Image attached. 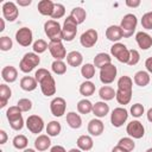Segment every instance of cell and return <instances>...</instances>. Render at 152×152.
Returning a JSON list of instances; mask_svg holds the SVG:
<instances>
[{"label":"cell","instance_id":"6da1fadb","mask_svg":"<svg viewBox=\"0 0 152 152\" xmlns=\"http://www.w3.org/2000/svg\"><path fill=\"white\" fill-rule=\"evenodd\" d=\"M44 32L50 39V42H62L63 40V33H62V26L57 20L49 19L44 24Z\"/></svg>","mask_w":152,"mask_h":152},{"label":"cell","instance_id":"7a4b0ae2","mask_svg":"<svg viewBox=\"0 0 152 152\" xmlns=\"http://www.w3.org/2000/svg\"><path fill=\"white\" fill-rule=\"evenodd\" d=\"M21 110L18 106H12L7 109L6 112V118L10 122V126L12 129L14 131H20L23 129L25 122H24V119H23V115H21Z\"/></svg>","mask_w":152,"mask_h":152},{"label":"cell","instance_id":"3957f363","mask_svg":"<svg viewBox=\"0 0 152 152\" xmlns=\"http://www.w3.org/2000/svg\"><path fill=\"white\" fill-rule=\"evenodd\" d=\"M137 25H138V18L135 14L133 13H127L122 17L121 19V23H120V27L122 30V34H124V38H129L133 36V33L135 32V28H137Z\"/></svg>","mask_w":152,"mask_h":152},{"label":"cell","instance_id":"277c9868","mask_svg":"<svg viewBox=\"0 0 152 152\" xmlns=\"http://www.w3.org/2000/svg\"><path fill=\"white\" fill-rule=\"evenodd\" d=\"M40 63V57L36 53V52H27L23 56V58L20 59L19 63V69L25 72L28 74L31 72L36 66H38Z\"/></svg>","mask_w":152,"mask_h":152},{"label":"cell","instance_id":"5b68a950","mask_svg":"<svg viewBox=\"0 0 152 152\" xmlns=\"http://www.w3.org/2000/svg\"><path fill=\"white\" fill-rule=\"evenodd\" d=\"M77 26H78V24L76 23V20L72 17L68 15L64 19V23H63V26H62L63 40H65V42L74 40V38L76 37V33H77Z\"/></svg>","mask_w":152,"mask_h":152},{"label":"cell","instance_id":"8992f818","mask_svg":"<svg viewBox=\"0 0 152 152\" xmlns=\"http://www.w3.org/2000/svg\"><path fill=\"white\" fill-rule=\"evenodd\" d=\"M110 55L124 64H127L129 61V49H127V46L120 42L114 43L110 46Z\"/></svg>","mask_w":152,"mask_h":152},{"label":"cell","instance_id":"52a82bcc","mask_svg":"<svg viewBox=\"0 0 152 152\" xmlns=\"http://www.w3.org/2000/svg\"><path fill=\"white\" fill-rule=\"evenodd\" d=\"M118 69L114 64H107L100 69V81L103 84H110L116 78Z\"/></svg>","mask_w":152,"mask_h":152},{"label":"cell","instance_id":"ba28073f","mask_svg":"<svg viewBox=\"0 0 152 152\" xmlns=\"http://www.w3.org/2000/svg\"><path fill=\"white\" fill-rule=\"evenodd\" d=\"M128 119V112L124 107H116L112 110L110 122L114 127H121Z\"/></svg>","mask_w":152,"mask_h":152},{"label":"cell","instance_id":"9c48e42d","mask_svg":"<svg viewBox=\"0 0 152 152\" xmlns=\"http://www.w3.org/2000/svg\"><path fill=\"white\" fill-rule=\"evenodd\" d=\"M127 134L133 139H141L145 135V127L139 120H132L126 127Z\"/></svg>","mask_w":152,"mask_h":152},{"label":"cell","instance_id":"30bf717a","mask_svg":"<svg viewBox=\"0 0 152 152\" xmlns=\"http://www.w3.org/2000/svg\"><path fill=\"white\" fill-rule=\"evenodd\" d=\"M15 40L21 46H30L33 42V33L28 27H20L15 32Z\"/></svg>","mask_w":152,"mask_h":152},{"label":"cell","instance_id":"8fae6325","mask_svg":"<svg viewBox=\"0 0 152 152\" xmlns=\"http://www.w3.org/2000/svg\"><path fill=\"white\" fill-rule=\"evenodd\" d=\"M65 109H66V101L61 97V96H57V97H53L50 102V110H51V114L56 118H61L65 114Z\"/></svg>","mask_w":152,"mask_h":152},{"label":"cell","instance_id":"7c38bea8","mask_svg":"<svg viewBox=\"0 0 152 152\" xmlns=\"http://www.w3.org/2000/svg\"><path fill=\"white\" fill-rule=\"evenodd\" d=\"M99 39V33L95 28H89L84 31L80 37V43L83 48H93Z\"/></svg>","mask_w":152,"mask_h":152},{"label":"cell","instance_id":"4fadbf2b","mask_svg":"<svg viewBox=\"0 0 152 152\" xmlns=\"http://www.w3.org/2000/svg\"><path fill=\"white\" fill-rule=\"evenodd\" d=\"M25 125H26L27 129L33 134H38L44 129V120L39 115H36V114L30 115L26 119Z\"/></svg>","mask_w":152,"mask_h":152},{"label":"cell","instance_id":"5bb4252c","mask_svg":"<svg viewBox=\"0 0 152 152\" xmlns=\"http://www.w3.org/2000/svg\"><path fill=\"white\" fill-rule=\"evenodd\" d=\"M2 15L4 19L7 21H14L19 15V10L15 2L13 1H6L2 4Z\"/></svg>","mask_w":152,"mask_h":152},{"label":"cell","instance_id":"9a60e30c","mask_svg":"<svg viewBox=\"0 0 152 152\" xmlns=\"http://www.w3.org/2000/svg\"><path fill=\"white\" fill-rule=\"evenodd\" d=\"M49 51L55 61H63L66 58V50L62 42H50L49 43Z\"/></svg>","mask_w":152,"mask_h":152},{"label":"cell","instance_id":"2e32d148","mask_svg":"<svg viewBox=\"0 0 152 152\" xmlns=\"http://www.w3.org/2000/svg\"><path fill=\"white\" fill-rule=\"evenodd\" d=\"M40 86V90L43 93V95L45 96H52L56 94V82L55 78L52 77V75H48L44 80H42L39 82Z\"/></svg>","mask_w":152,"mask_h":152},{"label":"cell","instance_id":"e0dca14e","mask_svg":"<svg viewBox=\"0 0 152 152\" xmlns=\"http://www.w3.org/2000/svg\"><path fill=\"white\" fill-rule=\"evenodd\" d=\"M135 42L141 50H148L152 46V37L144 31H139L135 33Z\"/></svg>","mask_w":152,"mask_h":152},{"label":"cell","instance_id":"ac0fdd59","mask_svg":"<svg viewBox=\"0 0 152 152\" xmlns=\"http://www.w3.org/2000/svg\"><path fill=\"white\" fill-rule=\"evenodd\" d=\"M106 38L113 43H119L121 38H124L122 30L119 25H110L106 30Z\"/></svg>","mask_w":152,"mask_h":152},{"label":"cell","instance_id":"d6986e66","mask_svg":"<svg viewBox=\"0 0 152 152\" xmlns=\"http://www.w3.org/2000/svg\"><path fill=\"white\" fill-rule=\"evenodd\" d=\"M88 133L93 137H99L103 133L104 131V125L103 122L100 120V119H91L89 122H88Z\"/></svg>","mask_w":152,"mask_h":152},{"label":"cell","instance_id":"ffe728a7","mask_svg":"<svg viewBox=\"0 0 152 152\" xmlns=\"http://www.w3.org/2000/svg\"><path fill=\"white\" fill-rule=\"evenodd\" d=\"M1 77L7 83H13L18 78V70L13 65H6L1 70Z\"/></svg>","mask_w":152,"mask_h":152},{"label":"cell","instance_id":"44dd1931","mask_svg":"<svg viewBox=\"0 0 152 152\" xmlns=\"http://www.w3.org/2000/svg\"><path fill=\"white\" fill-rule=\"evenodd\" d=\"M38 12L42 15H46V17H51L55 10V2L51 0H40L38 2Z\"/></svg>","mask_w":152,"mask_h":152},{"label":"cell","instance_id":"7402d4cb","mask_svg":"<svg viewBox=\"0 0 152 152\" xmlns=\"http://www.w3.org/2000/svg\"><path fill=\"white\" fill-rule=\"evenodd\" d=\"M50 146H51V140L48 134H40L34 140V148L39 152L46 151L48 148H50Z\"/></svg>","mask_w":152,"mask_h":152},{"label":"cell","instance_id":"603a6c76","mask_svg":"<svg viewBox=\"0 0 152 152\" xmlns=\"http://www.w3.org/2000/svg\"><path fill=\"white\" fill-rule=\"evenodd\" d=\"M96 118H104L109 113V106L104 101H97L93 104V112H91Z\"/></svg>","mask_w":152,"mask_h":152},{"label":"cell","instance_id":"cb8c5ba5","mask_svg":"<svg viewBox=\"0 0 152 152\" xmlns=\"http://www.w3.org/2000/svg\"><path fill=\"white\" fill-rule=\"evenodd\" d=\"M66 63L70 66H74V68L82 65V63H83V56H82V53L80 51H76V50L70 51L66 55Z\"/></svg>","mask_w":152,"mask_h":152},{"label":"cell","instance_id":"d4e9b609","mask_svg":"<svg viewBox=\"0 0 152 152\" xmlns=\"http://www.w3.org/2000/svg\"><path fill=\"white\" fill-rule=\"evenodd\" d=\"M77 147L81 150V151H90L94 146V141H93V138L90 135H80L77 138Z\"/></svg>","mask_w":152,"mask_h":152},{"label":"cell","instance_id":"484cf974","mask_svg":"<svg viewBox=\"0 0 152 152\" xmlns=\"http://www.w3.org/2000/svg\"><path fill=\"white\" fill-rule=\"evenodd\" d=\"M133 81L137 86L139 87H146L150 81H151V77H150V74L145 70H139L135 72L134 77H133Z\"/></svg>","mask_w":152,"mask_h":152},{"label":"cell","instance_id":"4316f807","mask_svg":"<svg viewBox=\"0 0 152 152\" xmlns=\"http://www.w3.org/2000/svg\"><path fill=\"white\" fill-rule=\"evenodd\" d=\"M66 124L69 125L70 128L78 129L82 126V118L80 116V114L75 112H69L66 113Z\"/></svg>","mask_w":152,"mask_h":152},{"label":"cell","instance_id":"83f0119b","mask_svg":"<svg viewBox=\"0 0 152 152\" xmlns=\"http://www.w3.org/2000/svg\"><path fill=\"white\" fill-rule=\"evenodd\" d=\"M112 63V57L109 53H106V52H100L97 53L95 57H94V65L95 68H99L101 69L102 66L107 65V64H110Z\"/></svg>","mask_w":152,"mask_h":152},{"label":"cell","instance_id":"f1b7e54d","mask_svg":"<svg viewBox=\"0 0 152 152\" xmlns=\"http://www.w3.org/2000/svg\"><path fill=\"white\" fill-rule=\"evenodd\" d=\"M37 86H38V82L32 76H24L20 80V88L25 91H32L37 88Z\"/></svg>","mask_w":152,"mask_h":152},{"label":"cell","instance_id":"f546056e","mask_svg":"<svg viewBox=\"0 0 152 152\" xmlns=\"http://www.w3.org/2000/svg\"><path fill=\"white\" fill-rule=\"evenodd\" d=\"M11 96H12L11 88L7 84H5V83L0 84V108L6 107L8 100L11 99Z\"/></svg>","mask_w":152,"mask_h":152},{"label":"cell","instance_id":"4dcf8cb0","mask_svg":"<svg viewBox=\"0 0 152 152\" xmlns=\"http://www.w3.org/2000/svg\"><path fill=\"white\" fill-rule=\"evenodd\" d=\"M116 95V90H114V88L109 87V86H103L100 88L99 90V96L101 97L102 101H110L115 97Z\"/></svg>","mask_w":152,"mask_h":152},{"label":"cell","instance_id":"1f68e13d","mask_svg":"<svg viewBox=\"0 0 152 152\" xmlns=\"http://www.w3.org/2000/svg\"><path fill=\"white\" fill-rule=\"evenodd\" d=\"M118 89L124 91H133V80L129 76H121L118 80Z\"/></svg>","mask_w":152,"mask_h":152},{"label":"cell","instance_id":"d6a6232c","mask_svg":"<svg viewBox=\"0 0 152 152\" xmlns=\"http://www.w3.org/2000/svg\"><path fill=\"white\" fill-rule=\"evenodd\" d=\"M78 90H80V94L83 95L84 97L91 96L95 93V84L91 81H84L83 83H81Z\"/></svg>","mask_w":152,"mask_h":152},{"label":"cell","instance_id":"836d02e7","mask_svg":"<svg viewBox=\"0 0 152 152\" xmlns=\"http://www.w3.org/2000/svg\"><path fill=\"white\" fill-rule=\"evenodd\" d=\"M70 17H72V18L76 20V23L80 25V24L84 23L86 18H87V12H86V10L82 8V7H74V8L71 10Z\"/></svg>","mask_w":152,"mask_h":152},{"label":"cell","instance_id":"e575fe53","mask_svg":"<svg viewBox=\"0 0 152 152\" xmlns=\"http://www.w3.org/2000/svg\"><path fill=\"white\" fill-rule=\"evenodd\" d=\"M132 94L133 91H124V90H120V89H116V95H115V99L118 101L119 104H128L131 102V99H132Z\"/></svg>","mask_w":152,"mask_h":152},{"label":"cell","instance_id":"d590c367","mask_svg":"<svg viewBox=\"0 0 152 152\" xmlns=\"http://www.w3.org/2000/svg\"><path fill=\"white\" fill-rule=\"evenodd\" d=\"M12 144L14 146V148L17 150H25L27 148V145H28V139L26 135L24 134H18L13 138L12 140Z\"/></svg>","mask_w":152,"mask_h":152},{"label":"cell","instance_id":"8d00e7d4","mask_svg":"<svg viewBox=\"0 0 152 152\" xmlns=\"http://www.w3.org/2000/svg\"><path fill=\"white\" fill-rule=\"evenodd\" d=\"M62 131V126L58 121L52 120L46 125V133L49 137H57Z\"/></svg>","mask_w":152,"mask_h":152},{"label":"cell","instance_id":"74e56055","mask_svg":"<svg viewBox=\"0 0 152 152\" xmlns=\"http://www.w3.org/2000/svg\"><path fill=\"white\" fill-rule=\"evenodd\" d=\"M81 75L86 78V81H90L95 76V65L91 63H86L81 68Z\"/></svg>","mask_w":152,"mask_h":152},{"label":"cell","instance_id":"f35d334b","mask_svg":"<svg viewBox=\"0 0 152 152\" xmlns=\"http://www.w3.org/2000/svg\"><path fill=\"white\" fill-rule=\"evenodd\" d=\"M77 110L81 114H89L93 112V103L88 99H82L77 103Z\"/></svg>","mask_w":152,"mask_h":152},{"label":"cell","instance_id":"ab89813d","mask_svg":"<svg viewBox=\"0 0 152 152\" xmlns=\"http://www.w3.org/2000/svg\"><path fill=\"white\" fill-rule=\"evenodd\" d=\"M118 145L121 146V147H124L127 152H131V151H133V150L135 148V142H134L133 138H131V137L121 138V139L118 141Z\"/></svg>","mask_w":152,"mask_h":152},{"label":"cell","instance_id":"60d3db41","mask_svg":"<svg viewBox=\"0 0 152 152\" xmlns=\"http://www.w3.org/2000/svg\"><path fill=\"white\" fill-rule=\"evenodd\" d=\"M51 70L56 75H64L66 72V64L63 61H53L51 64Z\"/></svg>","mask_w":152,"mask_h":152},{"label":"cell","instance_id":"b9f144b4","mask_svg":"<svg viewBox=\"0 0 152 152\" xmlns=\"http://www.w3.org/2000/svg\"><path fill=\"white\" fill-rule=\"evenodd\" d=\"M32 49H33V52H36L37 55H39V53L45 52L46 49H49V44L44 39H37L32 44Z\"/></svg>","mask_w":152,"mask_h":152},{"label":"cell","instance_id":"7bdbcfd3","mask_svg":"<svg viewBox=\"0 0 152 152\" xmlns=\"http://www.w3.org/2000/svg\"><path fill=\"white\" fill-rule=\"evenodd\" d=\"M64 14H65V7H64V5H62V4H55V10H53V13H52L51 18L53 20H57V19L63 18Z\"/></svg>","mask_w":152,"mask_h":152},{"label":"cell","instance_id":"ee69618b","mask_svg":"<svg viewBox=\"0 0 152 152\" xmlns=\"http://www.w3.org/2000/svg\"><path fill=\"white\" fill-rule=\"evenodd\" d=\"M129 112H131V115H132V116H134V118H140V116H142V114H144V112H145V108H144V106H142L141 103H134V104L131 106Z\"/></svg>","mask_w":152,"mask_h":152},{"label":"cell","instance_id":"f6af8a7d","mask_svg":"<svg viewBox=\"0 0 152 152\" xmlns=\"http://www.w3.org/2000/svg\"><path fill=\"white\" fill-rule=\"evenodd\" d=\"M12 46H13V42L10 37L7 36L0 37V50L1 51H8L12 49Z\"/></svg>","mask_w":152,"mask_h":152},{"label":"cell","instance_id":"bcb514c9","mask_svg":"<svg viewBox=\"0 0 152 152\" xmlns=\"http://www.w3.org/2000/svg\"><path fill=\"white\" fill-rule=\"evenodd\" d=\"M17 106L20 108V110H21V112H28V110H31V109H32V101H31L30 99L24 97V99L18 100Z\"/></svg>","mask_w":152,"mask_h":152},{"label":"cell","instance_id":"7dc6e473","mask_svg":"<svg viewBox=\"0 0 152 152\" xmlns=\"http://www.w3.org/2000/svg\"><path fill=\"white\" fill-rule=\"evenodd\" d=\"M141 26L145 30H152V12H147L141 17Z\"/></svg>","mask_w":152,"mask_h":152},{"label":"cell","instance_id":"c3c4849f","mask_svg":"<svg viewBox=\"0 0 152 152\" xmlns=\"http://www.w3.org/2000/svg\"><path fill=\"white\" fill-rule=\"evenodd\" d=\"M139 61H140V53H139V51L135 50V49H131L129 50V61H128L127 64L131 65V66H133V65L138 64Z\"/></svg>","mask_w":152,"mask_h":152},{"label":"cell","instance_id":"681fc988","mask_svg":"<svg viewBox=\"0 0 152 152\" xmlns=\"http://www.w3.org/2000/svg\"><path fill=\"white\" fill-rule=\"evenodd\" d=\"M51 72L48 70V69H44V68H39L36 72H34V78H36V81L39 83L42 80H44L48 75H50Z\"/></svg>","mask_w":152,"mask_h":152},{"label":"cell","instance_id":"f907efd6","mask_svg":"<svg viewBox=\"0 0 152 152\" xmlns=\"http://www.w3.org/2000/svg\"><path fill=\"white\" fill-rule=\"evenodd\" d=\"M125 4H126V6H128V7L135 8V7H139V6H140L141 1H140V0H126Z\"/></svg>","mask_w":152,"mask_h":152},{"label":"cell","instance_id":"816d5d0a","mask_svg":"<svg viewBox=\"0 0 152 152\" xmlns=\"http://www.w3.org/2000/svg\"><path fill=\"white\" fill-rule=\"evenodd\" d=\"M145 68H146V71L148 74H152V57H148L145 61Z\"/></svg>","mask_w":152,"mask_h":152},{"label":"cell","instance_id":"f5cc1de1","mask_svg":"<svg viewBox=\"0 0 152 152\" xmlns=\"http://www.w3.org/2000/svg\"><path fill=\"white\" fill-rule=\"evenodd\" d=\"M50 152H66V150L62 145H55L50 148Z\"/></svg>","mask_w":152,"mask_h":152},{"label":"cell","instance_id":"db71d44e","mask_svg":"<svg viewBox=\"0 0 152 152\" xmlns=\"http://www.w3.org/2000/svg\"><path fill=\"white\" fill-rule=\"evenodd\" d=\"M7 141V133L4 129H0V144L4 145Z\"/></svg>","mask_w":152,"mask_h":152},{"label":"cell","instance_id":"11a10c76","mask_svg":"<svg viewBox=\"0 0 152 152\" xmlns=\"http://www.w3.org/2000/svg\"><path fill=\"white\" fill-rule=\"evenodd\" d=\"M31 4H32V0H18V1H17V5L23 6V7H25V6H30Z\"/></svg>","mask_w":152,"mask_h":152},{"label":"cell","instance_id":"9f6ffc18","mask_svg":"<svg viewBox=\"0 0 152 152\" xmlns=\"http://www.w3.org/2000/svg\"><path fill=\"white\" fill-rule=\"evenodd\" d=\"M112 152H127L124 147H121V146H119V145H116V146H114L113 148H112Z\"/></svg>","mask_w":152,"mask_h":152},{"label":"cell","instance_id":"6f0895ef","mask_svg":"<svg viewBox=\"0 0 152 152\" xmlns=\"http://www.w3.org/2000/svg\"><path fill=\"white\" fill-rule=\"evenodd\" d=\"M146 118H147V120L152 124V108H150V109L147 110V113H146Z\"/></svg>","mask_w":152,"mask_h":152},{"label":"cell","instance_id":"680465c9","mask_svg":"<svg viewBox=\"0 0 152 152\" xmlns=\"http://www.w3.org/2000/svg\"><path fill=\"white\" fill-rule=\"evenodd\" d=\"M5 30V19L0 18V32H2Z\"/></svg>","mask_w":152,"mask_h":152},{"label":"cell","instance_id":"91938a15","mask_svg":"<svg viewBox=\"0 0 152 152\" xmlns=\"http://www.w3.org/2000/svg\"><path fill=\"white\" fill-rule=\"evenodd\" d=\"M68 152H82V151H81V150L77 147V148H70Z\"/></svg>","mask_w":152,"mask_h":152},{"label":"cell","instance_id":"94428289","mask_svg":"<svg viewBox=\"0 0 152 152\" xmlns=\"http://www.w3.org/2000/svg\"><path fill=\"white\" fill-rule=\"evenodd\" d=\"M23 152H36V150L34 148H25Z\"/></svg>","mask_w":152,"mask_h":152},{"label":"cell","instance_id":"6125c7cd","mask_svg":"<svg viewBox=\"0 0 152 152\" xmlns=\"http://www.w3.org/2000/svg\"><path fill=\"white\" fill-rule=\"evenodd\" d=\"M145 152H152V147H150V148H147Z\"/></svg>","mask_w":152,"mask_h":152}]
</instances>
